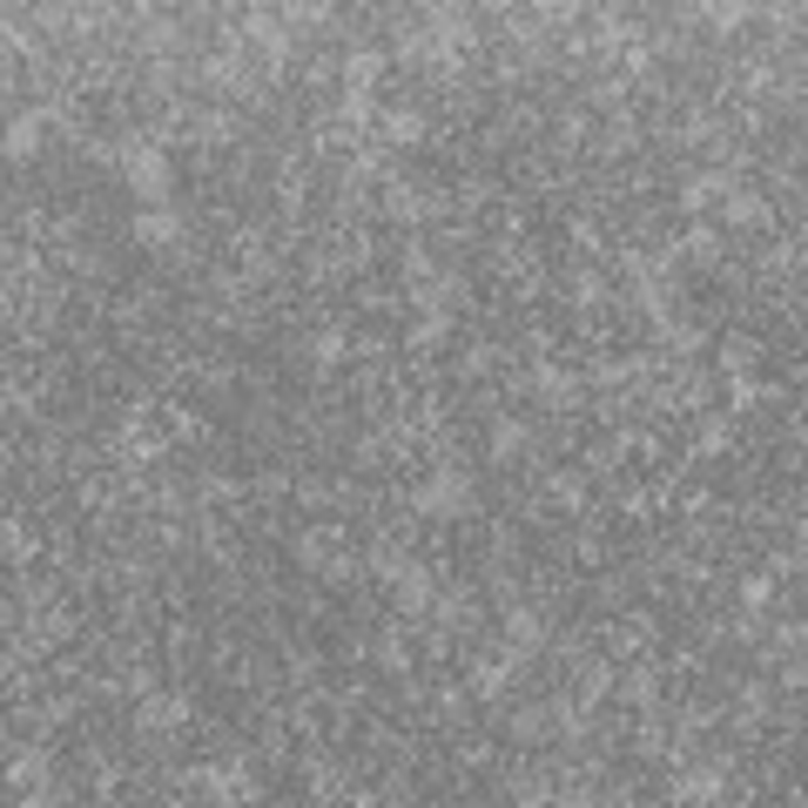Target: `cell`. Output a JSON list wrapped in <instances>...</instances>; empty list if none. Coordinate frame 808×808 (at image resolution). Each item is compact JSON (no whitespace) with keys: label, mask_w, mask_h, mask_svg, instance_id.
<instances>
[{"label":"cell","mask_w":808,"mask_h":808,"mask_svg":"<svg viewBox=\"0 0 808 808\" xmlns=\"http://www.w3.org/2000/svg\"><path fill=\"white\" fill-rule=\"evenodd\" d=\"M466 498H472L466 472H432L418 485V512H466Z\"/></svg>","instance_id":"cell-1"},{"label":"cell","mask_w":808,"mask_h":808,"mask_svg":"<svg viewBox=\"0 0 808 808\" xmlns=\"http://www.w3.org/2000/svg\"><path fill=\"white\" fill-rule=\"evenodd\" d=\"M122 176H129V189H142V196H162L169 189V162H162V148H129V162H122Z\"/></svg>","instance_id":"cell-2"},{"label":"cell","mask_w":808,"mask_h":808,"mask_svg":"<svg viewBox=\"0 0 808 808\" xmlns=\"http://www.w3.org/2000/svg\"><path fill=\"white\" fill-rule=\"evenodd\" d=\"M727 222H741V229H755L761 216H768V203L761 196H748V189H735V196H727V209H721Z\"/></svg>","instance_id":"cell-3"},{"label":"cell","mask_w":808,"mask_h":808,"mask_svg":"<svg viewBox=\"0 0 808 808\" xmlns=\"http://www.w3.org/2000/svg\"><path fill=\"white\" fill-rule=\"evenodd\" d=\"M135 237H142V243H169V237H176V216H169V209H142V216H135Z\"/></svg>","instance_id":"cell-4"},{"label":"cell","mask_w":808,"mask_h":808,"mask_svg":"<svg viewBox=\"0 0 808 808\" xmlns=\"http://www.w3.org/2000/svg\"><path fill=\"white\" fill-rule=\"evenodd\" d=\"M34 135H41V114H14V122H8V148H14V156H27Z\"/></svg>","instance_id":"cell-5"},{"label":"cell","mask_w":808,"mask_h":808,"mask_svg":"<svg viewBox=\"0 0 808 808\" xmlns=\"http://www.w3.org/2000/svg\"><path fill=\"white\" fill-rule=\"evenodd\" d=\"M506 640H519V647H532V640H539V613H526V606H512V613H506Z\"/></svg>","instance_id":"cell-6"},{"label":"cell","mask_w":808,"mask_h":808,"mask_svg":"<svg viewBox=\"0 0 808 808\" xmlns=\"http://www.w3.org/2000/svg\"><path fill=\"white\" fill-rule=\"evenodd\" d=\"M384 129H391L398 142H411L418 129H425V114H418V108H391V114H384Z\"/></svg>","instance_id":"cell-7"},{"label":"cell","mask_w":808,"mask_h":808,"mask_svg":"<svg viewBox=\"0 0 808 808\" xmlns=\"http://www.w3.org/2000/svg\"><path fill=\"white\" fill-rule=\"evenodd\" d=\"M41 775H48V755H21V761L8 768V782H14V788H27V782H41Z\"/></svg>","instance_id":"cell-8"},{"label":"cell","mask_w":808,"mask_h":808,"mask_svg":"<svg viewBox=\"0 0 808 808\" xmlns=\"http://www.w3.org/2000/svg\"><path fill=\"white\" fill-rule=\"evenodd\" d=\"M755 358V343L748 337H735V343H721V364H748Z\"/></svg>","instance_id":"cell-9"},{"label":"cell","mask_w":808,"mask_h":808,"mask_svg":"<svg viewBox=\"0 0 808 808\" xmlns=\"http://www.w3.org/2000/svg\"><path fill=\"white\" fill-rule=\"evenodd\" d=\"M377 661H384V667H405V653H398V634H384V640H377Z\"/></svg>","instance_id":"cell-10"},{"label":"cell","mask_w":808,"mask_h":808,"mask_svg":"<svg viewBox=\"0 0 808 808\" xmlns=\"http://www.w3.org/2000/svg\"><path fill=\"white\" fill-rule=\"evenodd\" d=\"M801 539H808V519H801Z\"/></svg>","instance_id":"cell-11"}]
</instances>
